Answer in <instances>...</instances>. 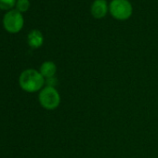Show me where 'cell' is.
I'll use <instances>...</instances> for the list:
<instances>
[{
    "label": "cell",
    "mask_w": 158,
    "mask_h": 158,
    "mask_svg": "<svg viewBox=\"0 0 158 158\" xmlns=\"http://www.w3.org/2000/svg\"><path fill=\"white\" fill-rule=\"evenodd\" d=\"M15 7H16V10L20 11L21 13L26 12L30 8V2H29V0H17Z\"/></svg>",
    "instance_id": "cell-8"
},
{
    "label": "cell",
    "mask_w": 158,
    "mask_h": 158,
    "mask_svg": "<svg viewBox=\"0 0 158 158\" xmlns=\"http://www.w3.org/2000/svg\"><path fill=\"white\" fill-rule=\"evenodd\" d=\"M16 0H0V9L3 10H11L14 6H16Z\"/></svg>",
    "instance_id": "cell-9"
},
{
    "label": "cell",
    "mask_w": 158,
    "mask_h": 158,
    "mask_svg": "<svg viewBox=\"0 0 158 158\" xmlns=\"http://www.w3.org/2000/svg\"><path fill=\"white\" fill-rule=\"evenodd\" d=\"M23 17L20 11L17 10H11L7 12L3 18L4 28L11 34L19 33L23 27Z\"/></svg>",
    "instance_id": "cell-4"
},
{
    "label": "cell",
    "mask_w": 158,
    "mask_h": 158,
    "mask_svg": "<svg viewBox=\"0 0 158 158\" xmlns=\"http://www.w3.org/2000/svg\"><path fill=\"white\" fill-rule=\"evenodd\" d=\"M28 45L32 48H38L44 43V36L43 34L39 30H32L27 36Z\"/></svg>",
    "instance_id": "cell-6"
},
{
    "label": "cell",
    "mask_w": 158,
    "mask_h": 158,
    "mask_svg": "<svg viewBox=\"0 0 158 158\" xmlns=\"http://www.w3.org/2000/svg\"><path fill=\"white\" fill-rule=\"evenodd\" d=\"M57 83H58V80L56 79L55 76L50 77V78H47L46 81H45V84L47 85V87H52V88H55Z\"/></svg>",
    "instance_id": "cell-10"
},
{
    "label": "cell",
    "mask_w": 158,
    "mask_h": 158,
    "mask_svg": "<svg viewBox=\"0 0 158 158\" xmlns=\"http://www.w3.org/2000/svg\"><path fill=\"white\" fill-rule=\"evenodd\" d=\"M39 72L45 79L53 77L57 73V65L51 60H46L41 64Z\"/></svg>",
    "instance_id": "cell-7"
},
{
    "label": "cell",
    "mask_w": 158,
    "mask_h": 158,
    "mask_svg": "<svg viewBox=\"0 0 158 158\" xmlns=\"http://www.w3.org/2000/svg\"><path fill=\"white\" fill-rule=\"evenodd\" d=\"M110 14L118 21L129 19L133 12V8L128 0H112L109 5Z\"/></svg>",
    "instance_id": "cell-3"
},
{
    "label": "cell",
    "mask_w": 158,
    "mask_h": 158,
    "mask_svg": "<svg viewBox=\"0 0 158 158\" xmlns=\"http://www.w3.org/2000/svg\"><path fill=\"white\" fill-rule=\"evenodd\" d=\"M109 6L106 0H95L90 8V12L95 19H102L106 16Z\"/></svg>",
    "instance_id": "cell-5"
},
{
    "label": "cell",
    "mask_w": 158,
    "mask_h": 158,
    "mask_svg": "<svg viewBox=\"0 0 158 158\" xmlns=\"http://www.w3.org/2000/svg\"><path fill=\"white\" fill-rule=\"evenodd\" d=\"M38 101L40 105L46 110H55L60 104V95L56 88L45 87L39 91Z\"/></svg>",
    "instance_id": "cell-2"
},
{
    "label": "cell",
    "mask_w": 158,
    "mask_h": 158,
    "mask_svg": "<svg viewBox=\"0 0 158 158\" xmlns=\"http://www.w3.org/2000/svg\"><path fill=\"white\" fill-rule=\"evenodd\" d=\"M45 81L46 79L40 72L35 69L24 70L19 77L20 87L28 93L40 91L45 85Z\"/></svg>",
    "instance_id": "cell-1"
}]
</instances>
